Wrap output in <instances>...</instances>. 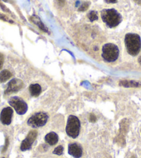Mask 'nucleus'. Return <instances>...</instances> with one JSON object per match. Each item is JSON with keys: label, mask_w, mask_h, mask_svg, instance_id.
Masks as SVG:
<instances>
[{"label": "nucleus", "mask_w": 141, "mask_h": 158, "mask_svg": "<svg viewBox=\"0 0 141 158\" xmlns=\"http://www.w3.org/2000/svg\"><path fill=\"white\" fill-rule=\"evenodd\" d=\"M125 43L127 51L129 55L136 56L139 54L141 49V39L136 33H129L126 34Z\"/></svg>", "instance_id": "1"}, {"label": "nucleus", "mask_w": 141, "mask_h": 158, "mask_svg": "<svg viewBox=\"0 0 141 158\" xmlns=\"http://www.w3.org/2000/svg\"><path fill=\"white\" fill-rule=\"evenodd\" d=\"M101 18L103 21L110 28L118 26L122 22V16L114 8L104 9L101 11Z\"/></svg>", "instance_id": "2"}, {"label": "nucleus", "mask_w": 141, "mask_h": 158, "mask_svg": "<svg viewBox=\"0 0 141 158\" xmlns=\"http://www.w3.org/2000/svg\"><path fill=\"white\" fill-rule=\"evenodd\" d=\"M102 56L104 60L112 63L115 61L119 56V49L117 45L113 43H107L103 47Z\"/></svg>", "instance_id": "3"}, {"label": "nucleus", "mask_w": 141, "mask_h": 158, "mask_svg": "<svg viewBox=\"0 0 141 158\" xmlns=\"http://www.w3.org/2000/svg\"><path fill=\"white\" fill-rule=\"evenodd\" d=\"M80 121L77 117L74 115H70L67 120L66 126V132L68 136L75 139L80 134Z\"/></svg>", "instance_id": "4"}, {"label": "nucleus", "mask_w": 141, "mask_h": 158, "mask_svg": "<svg viewBox=\"0 0 141 158\" xmlns=\"http://www.w3.org/2000/svg\"><path fill=\"white\" fill-rule=\"evenodd\" d=\"M49 116L44 112H37L33 114L27 121V124L33 128H40L46 123Z\"/></svg>", "instance_id": "5"}, {"label": "nucleus", "mask_w": 141, "mask_h": 158, "mask_svg": "<svg viewBox=\"0 0 141 158\" xmlns=\"http://www.w3.org/2000/svg\"><path fill=\"white\" fill-rule=\"evenodd\" d=\"M8 103L11 107L15 109V112L19 115L24 114L28 110V106L26 103L18 97H13L8 101Z\"/></svg>", "instance_id": "6"}, {"label": "nucleus", "mask_w": 141, "mask_h": 158, "mask_svg": "<svg viewBox=\"0 0 141 158\" xmlns=\"http://www.w3.org/2000/svg\"><path fill=\"white\" fill-rule=\"evenodd\" d=\"M129 121L127 118H124L120 122L119 133L115 139V142L120 146L125 145V135L129 130Z\"/></svg>", "instance_id": "7"}, {"label": "nucleus", "mask_w": 141, "mask_h": 158, "mask_svg": "<svg viewBox=\"0 0 141 158\" xmlns=\"http://www.w3.org/2000/svg\"><path fill=\"white\" fill-rule=\"evenodd\" d=\"M37 137H38V132L36 131H30L29 132V134H28L26 137L22 141L20 146V150L22 151L30 150L33 143L35 141Z\"/></svg>", "instance_id": "8"}, {"label": "nucleus", "mask_w": 141, "mask_h": 158, "mask_svg": "<svg viewBox=\"0 0 141 158\" xmlns=\"http://www.w3.org/2000/svg\"><path fill=\"white\" fill-rule=\"evenodd\" d=\"M24 86L22 80L18 78H13L8 84L7 88L5 91V94H10L19 91Z\"/></svg>", "instance_id": "9"}, {"label": "nucleus", "mask_w": 141, "mask_h": 158, "mask_svg": "<svg viewBox=\"0 0 141 158\" xmlns=\"http://www.w3.org/2000/svg\"><path fill=\"white\" fill-rule=\"evenodd\" d=\"M13 110L10 107H6L4 108L0 114V121L1 122L6 126H8L11 123L12 121Z\"/></svg>", "instance_id": "10"}, {"label": "nucleus", "mask_w": 141, "mask_h": 158, "mask_svg": "<svg viewBox=\"0 0 141 158\" xmlns=\"http://www.w3.org/2000/svg\"><path fill=\"white\" fill-rule=\"evenodd\" d=\"M69 154L74 158H80L83 156V148L76 143H70L68 147Z\"/></svg>", "instance_id": "11"}, {"label": "nucleus", "mask_w": 141, "mask_h": 158, "mask_svg": "<svg viewBox=\"0 0 141 158\" xmlns=\"http://www.w3.org/2000/svg\"><path fill=\"white\" fill-rule=\"evenodd\" d=\"M58 135L54 132H50L45 137V142L50 146H54L58 142Z\"/></svg>", "instance_id": "12"}, {"label": "nucleus", "mask_w": 141, "mask_h": 158, "mask_svg": "<svg viewBox=\"0 0 141 158\" xmlns=\"http://www.w3.org/2000/svg\"><path fill=\"white\" fill-rule=\"evenodd\" d=\"M30 20L33 23H34L36 26H38L42 31H43L44 32L49 33V30H48L47 27L43 24V22H42L40 18H39L38 16L35 15H32L30 18Z\"/></svg>", "instance_id": "13"}, {"label": "nucleus", "mask_w": 141, "mask_h": 158, "mask_svg": "<svg viewBox=\"0 0 141 158\" xmlns=\"http://www.w3.org/2000/svg\"><path fill=\"white\" fill-rule=\"evenodd\" d=\"M29 92L32 97H37L42 92V87L39 84H32L29 87Z\"/></svg>", "instance_id": "14"}, {"label": "nucleus", "mask_w": 141, "mask_h": 158, "mask_svg": "<svg viewBox=\"0 0 141 158\" xmlns=\"http://www.w3.org/2000/svg\"><path fill=\"white\" fill-rule=\"evenodd\" d=\"M119 85L124 87H139L140 86V83L136 81L124 80L120 81L119 82Z\"/></svg>", "instance_id": "15"}, {"label": "nucleus", "mask_w": 141, "mask_h": 158, "mask_svg": "<svg viewBox=\"0 0 141 158\" xmlns=\"http://www.w3.org/2000/svg\"><path fill=\"white\" fill-rule=\"evenodd\" d=\"M11 77H12V74L8 70H3L0 73V82L1 83H4V82L8 81Z\"/></svg>", "instance_id": "16"}, {"label": "nucleus", "mask_w": 141, "mask_h": 158, "mask_svg": "<svg viewBox=\"0 0 141 158\" xmlns=\"http://www.w3.org/2000/svg\"><path fill=\"white\" fill-rule=\"evenodd\" d=\"M87 16H88V18L89 19V20L91 22L98 20V14L97 11H95V10L90 11L88 15H87Z\"/></svg>", "instance_id": "17"}, {"label": "nucleus", "mask_w": 141, "mask_h": 158, "mask_svg": "<svg viewBox=\"0 0 141 158\" xmlns=\"http://www.w3.org/2000/svg\"><path fill=\"white\" fill-rule=\"evenodd\" d=\"M64 151V147L62 146H58V147H56L54 151H53V153L55 155H57V156H61L62 155Z\"/></svg>", "instance_id": "18"}, {"label": "nucleus", "mask_w": 141, "mask_h": 158, "mask_svg": "<svg viewBox=\"0 0 141 158\" xmlns=\"http://www.w3.org/2000/svg\"><path fill=\"white\" fill-rule=\"evenodd\" d=\"M89 5H90V2H83V4L80 5V6L79 7L78 10L79 11H85L88 9V8L89 7Z\"/></svg>", "instance_id": "19"}, {"label": "nucleus", "mask_w": 141, "mask_h": 158, "mask_svg": "<svg viewBox=\"0 0 141 158\" xmlns=\"http://www.w3.org/2000/svg\"><path fill=\"white\" fill-rule=\"evenodd\" d=\"M0 19H2V20H4V21H8V22H12V21H10V20H9V19H8V18H7L6 16V15H3V14H2V13H0Z\"/></svg>", "instance_id": "20"}, {"label": "nucleus", "mask_w": 141, "mask_h": 158, "mask_svg": "<svg viewBox=\"0 0 141 158\" xmlns=\"http://www.w3.org/2000/svg\"><path fill=\"white\" fill-rule=\"evenodd\" d=\"M96 117L95 116V114H91V115H90L89 117V121H91V122H95V121H96Z\"/></svg>", "instance_id": "21"}, {"label": "nucleus", "mask_w": 141, "mask_h": 158, "mask_svg": "<svg viewBox=\"0 0 141 158\" xmlns=\"http://www.w3.org/2000/svg\"><path fill=\"white\" fill-rule=\"evenodd\" d=\"M3 64H4V56L0 53V69H2Z\"/></svg>", "instance_id": "22"}, {"label": "nucleus", "mask_w": 141, "mask_h": 158, "mask_svg": "<svg viewBox=\"0 0 141 158\" xmlns=\"http://www.w3.org/2000/svg\"><path fill=\"white\" fill-rule=\"evenodd\" d=\"M8 139H6V144L4 146V148H3V150H2L3 153H4V152H5L6 151V149L8 148Z\"/></svg>", "instance_id": "23"}, {"label": "nucleus", "mask_w": 141, "mask_h": 158, "mask_svg": "<svg viewBox=\"0 0 141 158\" xmlns=\"http://www.w3.org/2000/svg\"><path fill=\"white\" fill-rule=\"evenodd\" d=\"M105 2L107 4H115V3H117L118 0H105Z\"/></svg>", "instance_id": "24"}, {"label": "nucleus", "mask_w": 141, "mask_h": 158, "mask_svg": "<svg viewBox=\"0 0 141 158\" xmlns=\"http://www.w3.org/2000/svg\"><path fill=\"white\" fill-rule=\"evenodd\" d=\"M57 1L59 2V4L61 5H63L64 4V0H57Z\"/></svg>", "instance_id": "25"}, {"label": "nucleus", "mask_w": 141, "mask_h": 158, "mask_svg": "<svg viewBox=\"0 0 141 158\" xmlns=\"http://www.w3.org/2000/svg\"><path fill=\"white\" fill-rule=\"evenodd\" d=\"M135 2V3H136L137 4L139 5H141V0H134Z\"/></svg>", "instance_id": "26"}, {"label": "nucleus", "mask_w": 141, "mask_h": 158, "mask_svg": "<svg viewBox=\"0 0 141 158\" xmlns=\"http://www.w3.org/2000/svg\"><path fill=\"white\" fill-rule=\"evenodd\" d=\"M139 64L141 65V56H140L139 58Z\"/></svg>", "instance_id": "27"}, {"label": "nucleus", "mask_w": 141, "mask_h": 158, "mask_svg": "<svg viewBox=\"0 0 141 158\" xmlns=\"http://www.w3.org/2000/svg\"><path fill=\"white\" fill-rule=\"evenodd\" d=\"M140 86H141V83H140Z\"/></svg>", "instance_id": "28"}, {"label": "nucleus", "mask_w": 141, "mask_h": 158, "mask_svg": "<svg viewBox=\"0 0 141 158\" xmlns=\"http://www.w3.org/2000/svg\"><path fill=\"white\" fill-rule=\"evenodd\" d=\"M2 158H4V157H2Z\"/></svg>", "instance_id": "29"}]
</instances>
